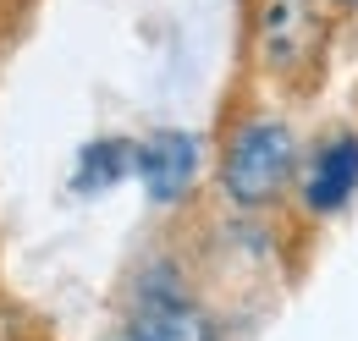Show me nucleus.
I'll list each match as a JSON object with an SVG mask.
<instances>
[{"mask_svg": "<svg viewBox=\"0 0 358 341\" xmlns=\"http://www.w3.org/2000/svg\"><path fill=\"white\" fill-rule=\"evenodd\" d=\"M110 341H133V336H127V331H116V336H110Z\"/></svg>", "mask_w": 358, "mask_h": 341, "instance_id": "7", "label": "nucleus"}, {"mask_svg": "<svg viewBox=\"0 0 358 341\" xmlns=\"http://www.w3.org/2000/svg\"><path fill=\"white\" fill-rule=\"evenodd\" d=\"M133 154H138L133 138H99V143H89V149L78 154L72 187H78V193H105V187L127 182V176H133Z\"/></svg>", "mask_w": 358, "mask_h": 341, "instance_id": "6", "label": "nucleus"}, {"mask_svg": "<svg viewBox=\"0 0 358 341\" xmlns=\"http://www.w3.org/2000/svg\"><path fill=\"white\" fill-rule=\"evenodd\" d=\"M314 28L309 6L303 0H270L265 17H259V44H265L270 66H292L303 61V34Z\"/></svg>", "mask_w": 358, "mask_h": 341, "instance_id": "5", "label": "nucleus"}, {"mask_svg": "<svg viewBox=\"0 0 358 341\" xmlns=\"http://www.w3.org/2000/svg\"><path fill=\"white\" fill-rule=\"evenodd\" d=\"M358 198V132L336 127L325 132L320 143L303 149V166H298V204L314 220H331Z\"/></svg>", "mask_w": 358, "mask_h": 341, "instance_id": "4", "label": "nucleus"}, {"mask_svg": "<svg viewBox=\"0 0 358 341\" xmlns=\"http://www.w3.org/2000/svg\"><path fill=\"white\" fill-rule=\"evenodd\" d=\"M298 166H303L298 127L275 110H254L226 132L221 160H215V187L231 210L259 215V210H275L298 187Z\"/></svg>", "mask_w": 358, "mask_h": 341, "instance_id": "1", "label": "nucleus"}, {"mask_svg": "<svg viewBox=\"0 0 358 341\" xmlns=\"http://www.w3.org/2000/svg\"><path fill=\"white\" fill-rule=\"evenodd\" d=\"M122 331L133 341H221L215 336V319L199 308V298L182 281V270L166 264V259L143 264L133 275Z\"/></svg>", "mask_w": 358, "mask_h": 341, "instance_id": "2", "label": "nucleus"}, {"mask_svg": "<svg viewBox=\"0 0 358 341\" xmlns=\"http://www.w3.org/2000/svg\"><path fill=\"white\" fill-rule=\"evenodd\" d=\"M199 170H204V138L187 127H155L149 138H138L133 154V176L143 182L149 204L171 210L182 204L193 187H199Z\"/></svg>", "mask_w": 358, "mask_h": 341, "instance_id": "3", "label": "nucleus"}, {"mask_svg": "<svg viewBox=\"0 0 358 341\" xmlns=\"http://www.w3.org/2000/svg\"><path fill=\"white\" fill-rule=\"evenodd\" d=\"M336 6H358V0H336Z\"/></svg>", "mask_w": 358, "mask_h": 341, "instance_id": "8", "label": "nucleus"}]
</instances>
